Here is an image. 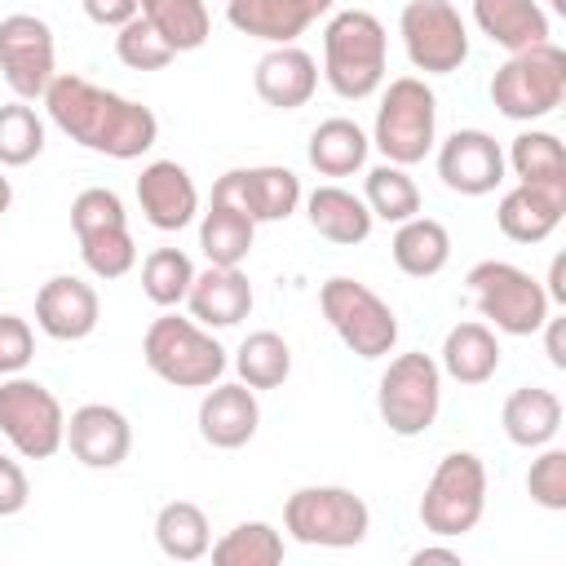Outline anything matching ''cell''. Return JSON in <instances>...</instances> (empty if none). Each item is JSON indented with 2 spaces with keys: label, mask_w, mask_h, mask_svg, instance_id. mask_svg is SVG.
Listing matches in <instances>:
<instances>
[{
  "label": "cell",
  "mask_w": 566,
  "mask_h": 566,
  "mask_svg": "<svg viewBox=\"0 0 566 566\" xmlns=\"http://www.w3.org/2000/svg\"><path fill=\"white\" fill-rule=\"evenodd\" d=\"M438 142V97L420 75H398L380 93L376 124H371V146L398 164L411 168L420 164Z\"/></svg>",
  "instance_id": "4"
},
{
  "label": "cell",
  "mask_w": 566,
  "mask_h": 566,
  "mask_svg": "<svg viewBox=\"0 0 566 566\" xmlns=\"http://www.w3.org/2000/svg\"><path fill=\"white\" fill-rule=\"evenodd\" d=\"M526 491L539 509L548 513H566V451L562 447H539V455L526 469Z\"/></svg>",
  "instance_id": "41"
},
{
  "label": "cell",
  "mask_w": 566,
  "mask_h": 566,
  "mask_svg": "<svg viewBox=\"0 0 566 566\" xmlns=\"http://www.w3.org/2000/svg\"><path fill=\"white\" fill-rule=\"evenodd\" d=\"M367 150H371V137H367L354 119L332 115V119H323V124L310 133L305 159H310V168L323 172V177H354V172H363Z\"/></svg>",
  "instance_id": "29"
},
{
  "label": "cell",
  "mask_w": 566,
  "mask_h": 566,
  "mask_svg": "<svg viewBox=\"0 0 566 566\" xmlns=\"http://www.w3.org/2000/svg\"><path fill=\"white\" fill-rule=\"evenodd\" d=\"M252 88L274 111H296L318 88V62L296 44H270V53L252 71Z\"/></svg>",
  "instance_id": "21"
},
{
  "label": "cell",
  "mask_w": 566,
  "mask_h": 566,
  "mask_svg": "<svg viewBox=\"0 0 566 566\" xmlns=\"http://www.w3.org/2000/svg\"><path fill=\"white\" fill-rule=\"evenodd\" d=\"M438 367H442V376H451L460 385H486L500 371V340H495V332L486 323H478V318L455 323L442 336Z\"/></svg>",
  "instance_id": "26"
},
{
  "label": "cell",
  "mask_w": 566,
  "mask_h": 566,
  "mask_svg": "<svg viewBox=\"0 0 566 566\" xmlns=\"http://www.w3.org/2000/svg\"><path fill=\"white\" fill-rule=\"evenodd\" d=\"M310 9H314V18H323V13H332L336 9V0H305Z\"/></svg>",
  "instance_id": "49"
},
{
  "label": "cell",
  "mask_w": 566,
  "mask_h": 566,
  "mask_svg": "<svg viewBox=\"0 0 566 566\" xmlns=\"http://www.w3.org/2000/svg\"><path fill=\"white\" fill-rule=\"evenodd\" d=\"M283 531L310 548H354L371 531V509L349 486H296L283 500Z\"/></svg>",
  "instance_id": "8"
},
{
  "label": "cell",
  "mask_w": 566,
  "mask_h": 566,
  "mask_svg": "<svg viewBox=\"0 0 566 566\" xmlns=\"http://www.w3.org/2000/svg\"><path fill=\"white\" fill-rule=\"evenodd\" d=\"M71 230L80 239V261L97 279H124L137 265V243L128 230L124 199L106 186H88L71 199Z\"/></svg>",
  "instance_id": "10"
},
{
  "label": "cell",
  "mask_w": 566,
  "mask_h": 566,
  "mask_svg": "<svg viewBox=\"0 0 566 566\" xmlns=\"http://www.w3.org/2000/svg\"><path fill=\"white\" fill-rule=\"evenodd\" d=\"M318 310L327 327L340 336V345L367 363L385 358L398 345V314L389 310V301L349 274H332L318 287Z\"/></svg>",
  "instance_id": "7"
},
{
  "label": "cell",
  "mask_w": 566,
  "mask_h": 566,
  "mask_svg": "<svg viewBox=\"0 0 566 566\" xmlns=\"http://www.w3.org/2000/svg\"><path fill=\"white\" fill-rule=\"evenodd\" d=\"M208 553L217 566H274L283 562V535L270 522H239Z\"/></svg>",
  "instance_id": "37"
},
{
  "label": "cell",
  "mask_w": 566,
  "mask_h": 566,
  "mask_svg": "<svg viewBox=\"0 0 566 566\" xmlns=\"http://www.w3.org/2000/svg\"><path fill=\"white\" fill-rule=\"evenodd\" d=\"M504 168H513V177L526 181V186L566 190V150H562L557 133H544V128L517 133L509 155H504Z\"/></svg>",
  "instance_id": "33"
},
{
  "label": "cell",
  "mask_w": 566,
  "mask_h": 566,
  "mask_svg": "<svg viewBox=\"0 0 566 566\" xmlns=\"http://www.w3.org/2000/svg\"><path fill=\"white\" fill-rule=\"evenodd\" d=\"M186 305H190V318L203 327H234L252 314V283L239 265H208L203 274L195 270Z\"/></svg>",
  "instance_id": "23"
},
{
  "label": "cell",
  "mask_w": 566,
  "mask_h": 566,
  "mask_svg": "<svg viewBox=\"0 0 566 566\" xmlns=\"http://www.w3.org/2000/svg\"><path fill=\"white\" fill-rule=\"evenodd\" d=\"M566 97V53L544 40L531 49H517L504 57V66L491 75V102L509 119H544Z\"/></svg>",
  "instance_id": "5"
},
{
  "label": "cell",
  "mask_w": 566,
  "mask_h": 566,
  "mask_svg": "<svg viewBox=\"0 0 566 566\" xmlns=\"http://www.w3.org/2000/svg\"><path fill=\"white\" fill-rule=\"evenodd\" d=\"M27 500H31V482H27L22 464H18V460H9V455L0 451V517L22 513V509H27Z\"/></svg>",
  "instance_id": "43"
},
{
  "label": "cell",
  "mask_w": 566,
  "mask_h": 566,
  "mask_svg": "<svg viewBox=\"0 0 566 566\" xmlns=\"http://www.w3.org/2000/svg\"><path fill=\"white\" fill-rule=\"evenodd\" d=\"M142 18L159 31L172 53H195L212 35V18L203 0H142Z\"/></svg>",
  "instance_id": "34"
},
{
  "label": "cell",
  "mask_w": 566,
  "mask_h": 566,
  "mask_svg": "<svg viewBox=\"0 0 566 566\" xmlns=\"http://www.w3.org/2000/svg\"><path fill=\"white\" fill-rule=\"evenodd\" d=\"M137 203H142V217L155 230L172 234V230H186L199 217V186L177 159H155L137 177Z\"/></svg>",
  "instance_id": "19"
},
{
  "label": "cell",
  "mask_w": 566,
  "mask_h": 566,
  "mask_svg": "<svg viewBox=\"0 0 566 566\" xmlns=\"http://www.w3.org/2000/svg\"><path fill=\"white\" fill-rule=\"evenodd\" d=\"M102 301L97 287L84 283L80 274H53L35 292V327L53 340H84L97 332Z\"/></svg>",
  "instance_id": "17"
},
{
  "label": "cell",
  "mask_w": 566,
  "mask_h": 566,
  "mask_svg": "<svg viewBox=\"0 0 566 566\" xmlns=\"http://www.w3.org/2000/svg\"><path fill=\"white\" fill-rule=\"evenodd\" d=\"M261 424V402L256 389H248L243 380H217L208 385L203 402H199V438L217 451H239L256 438Z\"/></svg>",
  "instance_id": "20"
},
{
  "label": "cell",
  "mask_w": 566,
  "mask_h": 566,
  "mask_svg": "<svg viewBox=\"0 0 566 566\" xmlns=\"http://www.w3.org/2000/svg\"><path fill=\"white\" fill-rule=\"evenodd\" d=\"M562 217H566V190L526 186V181L504 190V199L495 208V226L513 243H544L562 226Z\"/></svg>",
  "instance_id": "22"
},
{
  "label": "cell",
  "mask_w": 566,
  "mask_h": 566,
  "mask_svg": "<svg viewBox=\"0 0 566 566\" xmlns=\"http://www.w3.org/2000/svg\"><path fill=\"white\" fill-rule=\"evenodd\" d=\"M115 57L128 66V71H164L177 53L159 40V31L137 13V18H128L119 31H115Z\"/></svg>",
  "instance_id": "40"
},
{
  "label": "cell",
  "mask_w": 566,
  "mask_h": 566,
  "mask_svg": "<svg viewBox=\"0 0 566 566\" xmlns=\"http://www.w3.org/2000/svg\"><path fill=\"white\" fill-rule=\"evenodd\" d=\"M80 4H84L88 22L111 27V31H119L128 18H137V13H142V0H80Z\"/></svg>",
  "instance_id": "44"
},
{
  "label": "cell",
  "mask_w": 566,
  "mask_h": 566,
  "mask_svg": "<svg viewBox=\"0 0 566 566\" xmlns=\"http://www.w3.org/2000/svg\"><path fill=\"white\" fill-rule=\"evenodd\" d=\"M548 301H557V305H566V256H553V265H548Z\"/></svg>",
  "instance_id": "46"
},
{
  "label": "cell",
  "mask_w": 566,
  "mask_h": 566,
  "mask_svg": "<svg viewBox=\"0 0 566 566\" xmlns=\"http://www.w3.org/2000/svg\"><path fill=\"white\" fill-rule=\"evenodd\" d=\"M0 433L22 460H49L66 447V411L49 385L18 371L0 385Z\"/></svg>",
  "instance_id": "12"
},
{
  "label": "cell",
  "mask_w": 566,
  "mask_h": 566,
  "mask_svg": "<svg viewBox=\"0 0 566 566\" xmlns=\"http://www.w3.org/2000/svg\"><path fill=\"white\" fill-rule=\"evenodd\" d=\"M544 349H548V363L557 367V371H566V318H544Z\"/></svg>",
  "instance_id": "45"
},
{
  "label": "cell",
  "mask_w": 566,
  "mask_h": 566,
  "mask_svg": "<svg viewBox=\"0 0 566 566\" xmlns=\"http://www.w3.org/2000/svg\"><path fill=\"white\" fill-rule=\"evenodd\" d=\"M398 35L411 66L424 75H451L469 62V27L451 0H407Z\"/></svg>",
  "instance_id": "13"
},
{
  "label": "cell",
  "mask_w": 566,
  "mask_h": 566,
  "mask_svg": "<svg viewBox=\"0 0 566 566\" xmlns=\"http://www.w3.org/2000/svg\"><path fill=\"white\" fill-rule=\"evenodd\" d=\"M548 4H553V9H566V0H548Z\"/></svg>",
  "instance_id": "50"
},
{
  "label": "cell",
  "mask_w": 566,
  "mask_h": 566,
  "mask_svg": "<svg viewBox=\"0 0 566 566\" xmlns=\"http://www.w3.org/2000/svg\"><path fill=\"white\" fill-rule=\"evenodd\" d=\"M363 203L371 208L376 221L398 226V221H407V217L420 212V186L407 177V168H398V164L385 159V164L367 168V177H363Z\"/></svg>",
  "instance_id": "36"
},
{
  "label": "cell",
  "mask_w": 566,
  "mask_h": 566,
  "mask_svg": "<svg viewBox=\"0 0 566 566\" xmlns=\"http://www.w3.org/2000/svg\"><path fill=\"white\" fill-rule=\"evenodd\" d=\"M424 562H447V566H460V553L455 548H442V544H424L411 553V566H424Z\"/></svg>",
  "instance_id": "47"
},
{
  "label": "cell",
  "mask_w": 566,
  "mask_h": 566,
  "mask_svg": "<svg viewBox=\"0 0 566 566\" xmlns=\"http://www.w3.org/2000/svg\"><path fill=\"white\" fill-rule=\"evenodd\" d=\"M212 199L234 203L248 212L256 226L265 221H287L301 208V177L283 164H256V168H230L212 181Z\"/></svg>",
  "instance_id": "15"
},
{
  "label": "cell",
  "mask_w": 566,
  "mask_h": 566,
  "mask_svg": "<svg viewBox=\"0 0 566 566\" xmlns=\"http://www.w3.org/2000/svg\"><path fill=\"white\" fill-rule=\"evenodd\" d=\"M473 27L504 53L548 40V13L539 0H473Z\"/></svg>",
  "instance_id": "24"
},
{
  "label": "cell",
  "mask_w": 566,
  "mask_h": 566,
  "mask_svg": "<svg viewBox=\"0 0 566 566\" xmlns=\"http://www.w3.org/2000/svg\"><path fill=\"white\" fill-rule=\"evenodd\" d=\"M195 283V261L181 252V248H155L146 261H142V292L146 301H155L159 310H172L186 301Z\"/></svg>",
  "instance_id": "38"
},
{
  "label": "cell",
  "mask_w": 566,
  "mask_h": 566,
  "mask_svg": "<svg viewBox=\"0 0 566 566\" xmlns=\"http://www.w3.org/2000/svg\"><path fill=\"white\" fill-rule=\"evenodd\" d=\"M486 513V464L473 451H447L424 482L420 522L438 539L469 535Z\"/></svg>",
  "instance_id": "9"
},
{
  "label": "cell",
  "mask_w": 566,
  "mask_h": 566,
  "mask_svg": "<svg viewBox=\"0 0 566 566\" xmlns=\"http://www.w3.org/2000/svg\"><path fill=\"white\" fill-rule=\"evenodd\" d=\"M305 217L314 226V234H323L327 243H340V248H354L371 234L376 217L371 208L363 203V195L345 190V186H318L305 195Z\"/></svg>",
  "instance_id": "25"
},
{
  "label": "cell",
  "mask_w": 566,
  "mask_h": 566,
  "mask_svg": "<svg viewBox=\"0 0 566 566\" xmlns=\"http://www.w3.org/2000/svg\"><path fill=\"white\" fill-rule=\"evenodd\" d=\"M66 447L84 469H119L133 451V424L111 402H84L66 420Z\"/></svg>",
  "instance_id": "18"
},
{
  "label": "cell",
  "mask_w": 566,
  "mask_h": 566,
  "mask_svg": "<svg viewBox=\"0 0 566 566\" xmlns=\"http://www.w3.org/2000/svg\"><path fill=\"white\" fill-rule=\"evenodd\" d=\"M252 239H256V221L226 199H212L208 212L199 217V252L208 256V265H243Z\"/></svg>",
  "instance_id": "31"
},
{
  "label": "cell",
  "mask_w": 566,
  "mask_h": 566,
  "mask_svg": "<svg viewBox=\"0 0 566 566\" xmlns=\"http://www.w3.org/2000/svg\"><path fill=\"white\" fill-rule=\"evenodd\" d=\"M478 314L486 318V327L504 332V336H535L548 318V292L535 274H526L513 261H478L464 274Z\"/></svg>",
  "instance_id": "6"
},
{
  "label": "cell",
  "mask_w": 566,
  "mask_h": 566,
  "mask_svg": "<svg viewBox=\"0 0 566 566\" xmlns=\"http://www.w3.org/2000/svg\"><path fill=\"white\" fill-rule=\"evenodd\" d=\"M44 150V119L18 97L0 106V168H27Z\"/></svg>",
  "instance_id": "39"
},
{
  "label": "cell",
  "mask_w": 566,
  "mask_h": 566,
  "mask_svg": "<svg viewBox=\"0 0 566 566\" xmlns=\"http://www.w3.org/2000/svg\"><path fill=\"white\" fill-rule=\"evenodd\" d=\"M438 177L464 199H482L504 181V150L482 128H455L438 146Z\"/></svg>",
  "instance_id": "16"
},
{
  "label": "cell",
  "mask_w": 566,
  "mask_h": 566,
  "mask_svg": "<svg viewBox=\"0 0 566 566\" xmlns=\"http://www.w3.org/2000/svg\"><path fill=\"white\" fill-rule=\"evenodd\" d=\"M0 75L13 88V97L35 102L44 97L49 80L57 75V44L53 27L35 13H9L0 18Z\"/></svg>",
  "instance_id": "14"
},
{
  "label": "cell",
  "mask_w": 566,
  "mask_h": 566,
  "mask_svg": "<svg viewBox=\"0 0 566 566\" xmlns=\"http://www.w3.org/2000/svg\"><path fill=\"white\" fill-rule=\"evenodd\" d=\"M438 407H442L438 358H429L420 349L389 358V367L380 371V385H376V411L389 424V433H398V438L429 433V424L438 420Z\"/></svg>",
  "instance_id": "11"
},
{
  "label": "cell",
  "mask_w": 566,
  "mask_h": 566,
  "mask_svg": "<svg viewBox=\"0 0 566 566\" xmlns=\"http://www.w3.org/2000/svg\"><path fill=\"white\" fill-rule=\"evenodd\" d=\"M31 358H35V332H31V323L18 318V314H0V376L27 371Z\"/></svg>",
  "instance_id": "42"
},
{
  "label": "cell",
  "mask_w": 566,
  "mask_h": 566,
  "mask_svg": "<svg viewBox=\"0 0 566 566\" xmlns=\"http://www.w3.org/2000/svg\"><path fill=\"white\" fill-rule=\"evenodd\" d=\"M389 35L385 22L367 9H340L323 27V80L336 97L363 102L385 84Z\"/></svg>",
  "instance_id": "2"
},
{
  "label": "cell",
  "mask_w": 566,
  "mask_h": 566,
  "mask_svg": "<svg viewBox=\"0 0 566 566\" xmlns=\"http://www.w3.org/2000/svg\"><path fill=\"white\" fill-rule=\"evenodd\" d=\"M226 22L265 44H296L305 35V27L318 18L305 0H230Z\"/></svg>",
  "instance_id": "28"
},
{
  "label": "cell",
  "mask_w": 566,
  "mask_h": 566,
  "mask_svg": "<svg viewBox=\"0 0 566 566\" xmlns=\"http://www.w3.org/2000/svg\"><path fill=\"white\" fill-rule=\"evenodd\" d=\"M44 111L71 142H80L84 150L106 155V159H142L159 142V119L150 106L119 97L84 75H71V71H57L49 80Z\"/></svg>",
  "instance_id": "1"
},
{
  "label": "cell",
  "mask_w": 566,
  "mask_h": 566,
  "mask_svg": "<svg viewBox=\"0 0 566 566\" xmlns=\"http://www.w3.org/2000/svg\"><path fill=\"white\" fill-rule=\"evenodd\" d=\"M500 424H504V438L513 447H526V451H539L557 438L562 429V398L553 389H539V385H522L504 398V411H500Z\"/></svg>",
  "instance_id": "27"
},
{
  "label": "cell",
  "mask_w": 566,
  "mask_h": 566,
  "mask_svg": "<svg viewBox=\"0 0 566 566\" xmlns=\"http://www.w3.org/2000/svg\"><path fill=\"white\" fill-rule=\"evenodd\" d=\"M234 371L248 389H279L292 376V345L279 332H248L234 349Z\"/></svg>",
  "instance_id": "35"
},
{
  "label": "cell",
  "mask_w": 566,
  "mask_h": 566,
  "mask_svg": "<svg viewBox=\"0 0 566 566\" xmlns=\"http://www.w3.org/2000/svg\"><path fill=\"white\" fill-rule=\"evenodd\" d=\"M389 252H394V265H398L402 274H411V279H433V274H442L447 261H451V234H447L442 221L416 212V217L398 221Z\"/></svg>",
  "instance_id": "30"
},
{
  "label": "cell",
  "mask_w": 566,
  "mask_h": 566,
  "mask_svg": "<svg viewBox=\"0 0 566 566\" xmlns=\"http://www.w3.org/2000/svg\"><path fill=\"white\" fill-rule=\"evenodd\" d=\"M155 544L172 562H199L212 548V526L208 513L195 500H168L155 513Z\"/></svg>",
  "instance_id": "32"
},
{
  "label": "cell",
  "mask_w": 566,
  "mask_h": 566,
  "mask_svg": "<svg viewBox=\"0 0 566 566\" xmlns=\"http://www.w3.org/2000/svg\"><path fill=\"white\" fill-rule=\"evenodd\" d=\"M142 358L164 385H177V389H208L226 376V363H230L212 327L181 314H159L146 327Z\"/></svg>",
  "instance_id": "3"
},
{
  "label": "cell",
  "mask_w": 566,
  "mask_h": 566,
  "mask_svg": "<svg viewBox=\"0 0 566 566\" xmlns=\"http://www.w3.org/2000/svg\"><path fill=\"white\" fill-rule=\"evenodd\" d=\"M9 203H13V181H9L4 172H0V217L9 212Z\"/></svg>",
  "instance_id": "48"
}]
</instances>
